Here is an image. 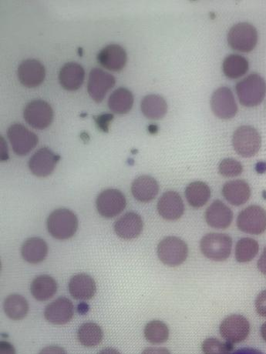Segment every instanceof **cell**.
<instances>
[{
    "label": "cell",
    "instance_id": "6da1fadb",
    "mask_svg": "<svg viewBox=\"0 0 266 354\" xmlns=\"http://www.w3.org/2000/svg\"><path fill=\"white\" fill-rule=\"evenodd\" d=\"M236 92L241 104L254 108L260 104L266 93L265 79L257 73H251L237 83Z\"/></svg>",
    "mask_w": 266,
    "mask_h": 354
},
{
    "label": "cell",
    "instance_id": "7a4b0ae2",
    "mask_svg": "<svg viewBox=\"0 0 266 354\" xmlns=\"http://www.w3.org/2000/svg\"><path fill=\"white\" fill-rule=\"evenodd\" d=\"M77 228V217L75 213L68 209L56 210L50 213L48 219L50 235L59 240L74 237Z\"/></svg>",
    "mask_w": 266,
    "mask_h": 354
},
{
    "label": "cell",
    "instance_id": "3957f363",
    "mask_svg": "<svg viewBox=\"0 0 266 354\" xmlns=\"http://www.w3.org/2000/svg\"><path fill=\"white\" fill-rule=\"evenodd\" d=\"M231 246V238L225 233H209L203 237L200 243L203 255L216 262H225L229 257Z\"/></svg>",
    "mask_w": 266,
    "mask_h": 354
},
{
    "label": "cell",
    "instance_id": "277c9868",
    "mask_svg": "<svg viewBox=\"0 0 266 354\" xmlns=\"http://www.w3.org/2000/svg\"><path fill=\"white\" fill-rule=\"evenodd\" d=\"M158 256L165 265L180 266L188 258L189 246L181 238L165 237L158 246Z\"/></svg>",
    "mask_w": 266,
    "mask_h": 354
},
{
    "label": "cell",
    "instance_id": "5b68a950",
    "mask_svg": "<svg viewBox=\"0 0 266 354\" xmlns=\"http://www.w3.org/2000/svg\"><path fill=\"white\" fill-rule=\"evenodd\" d=\"M232 145L238 155L250 158L256 155L260 150L262 137L252 126H243L235 131Z\"/></svg>",
    "mask_w": 266,
    "mask_h": 354
},
{
    "label": "cell",
    "instance_id": "8992f818",
    "mask_svg": "<svg viewBox=\"0 0 266 354\" xmlns=\"http://www.w3.org/2000/svg\"><path fill=\"white\" fill-rule=\"evenodd\" d=\"M228 42L235 50L249 52L254 50L258 43V32L250 23H239L232 26L228 35Z\"/></svg>",
    "mask_w": 266,
    "mask_h": 354
},
{
    "label": "cell",
    "instance_id": "52a82bcc",
    "mask_svg": "<svg viewBox=\"0 0 266 354\" xmlns=\"http://www.w3.org/2000/svg\"><path fill=\"white\" fill-rule=\"evenodd\" d=\"M238 228L252 235H262L266 230V211L263 207L252 205L239 213Z\"/></svg>",
    "mask_w": 266,
    "mask_h": 354
},
{
    "label": "cell",
    "instance_id": "ba28073f",
    "mask_svg": "<svg viewBox=\"0 0 266 354\" xmlns=\"http://www.w3.org/2000/svg\"><path fill=\"white\" fill-rule=\"evenodd\" d=\"M24 119L32 128L44 130L51 124L53 111L51 106L41 99H35L26 106Z\"/></svg>",
    "mask_w": 266,
    "mask_h": 354
},
{
    "label": "cell",
    "instance_id": "9c48e42d",
    "mask_svg": "<svg viewBox=\"0 0 266 354\" xmlns=\"http://www.w3.org/2000/svg\"><path fill=\"white\" fill-rule=\"evenodd\" d=\"M8 136L13 151L18 156L28 155L35 149L39 142L35 133L22 124H15L10 126Z\"/></svg>",
    "mask_w": 266,
    "mask_h": 354
},
{
    "label": "cell",
    "instance_id": "30bf717a",
    "mask_svg": "<svg viewBox=\"0 0 266 354\" xmlns=\"http://www.w3.org/2000/svg\"><path fill=\"white\" fill-rule=\"evenodd\" d=\"M219 331L226 342L232 344L241 343L249 335L250 324L245 317L232 315L223 320Z\"/></svg>",
    "mask_w": 266,
    "mask_h": 354
},
{
    "label": "cell",
    "instance_id": "8fae6325",
    "mask_svg": "<svg viewBox=\"0 0 266 354\" xmlns=\"http://www.w3.org/2000/svg\"><path fill=\"white\" fill-rule=\"evenodd\" d=\"M96 205L99 215L105 218H113L123 212L127 205V200L121 191L108 189L99 193Z\"/></svg>",
    "mask_w": 266,
    "mask_h": 354
},
{
    "label": "cell",
    "instance_id": "7c38bea8",
    "mask_svg": "<svg viewBox=\"0 0 266 354\" xmlns=\"http://www.w3.org/2000/svg\"><path fill=\"white\" fill-rule=\"evenodd\" d=\"M211 108L214 115L222 119L234 118L238 112L234 93L228 88H219L213 93Z\"/></svg>",
    "mask_w": 266,
    "mask_h": 354
},
{
    "label": "cell",
    "instance_id": "4fadbf2b",
    "mask_svg": "<svg viewBox=\"0 0 266 354\" xmlns=\"http://www.w3.org/2000/svg\"><path fill=\"white\" fill-rule=\"evenodd\" d=\"M116 80L114 76L101 69H93L89 75L88 91L91 97L97 103H102L106 93L114 88Z\"/></svg>",
    "mask_w": 266,
    "mask_h": 354
},
{
    "label": "cell",
    "instance_id": "5bb4252c",
    "mask_svg": "<svg viewBox=\"0 0 266 354\" xmlns=\"http://www.w3.org/2000/svg\"><path fill=\"white\" fill-rule=\"evenodd\" d=\"M61 157L55 155L48 148L37 150L30 158L29 168L32 175L38 177H46L51 175Z\"/></svg>",
    "mask_w": 266,
    "mask_h": 354
},
{
    "label": "cell",
    "instance_id": "9a60e30c",
    "mask_svg": "<svg viewBox=\"0 0 266 354\" xmlns=\"http://www.w3.org/2000/svg\"><path fill=\"white\" fill-rule=\"evenodd\" d=\"M45 77V68L37 59H26L19 66L18 78L26 88H37L44 82Z\"/></svg>",
    "mask_w": 266,
    "mask_h": 354
},
{
    "label": "cell",
    "instance_id": "2e32d148",
    "mask_svg": "<svg viewBox=\"0 0 266 354\" xmlns=\"http://www.w3.org/2000/svg\"><path fill=\"white\" fill-rule=\"evenodd\" d=\"M158 211L160 216L166 220L174 222L180 219L184 212L182 197L175 191L165 192L158 200Z\"/></svg>",
    "mask_w": 266,
    "mask_h": 354
},
{
    "label": "cell",
    "instance_id": "e0dca14e",
    "mask_svg": "<svg viewBox=\"0 0 266 354\" xmlns=\"http://www.w3.org/2000/svg\"><path fill=\"white\" fill-rule=\"evenodd\" d=\"M75 315V306L70 300L59 297L46 307L44 316L50 324L62 325L70 322Z\"/></svg>",
    "mask_w": 266,
    "mask_h": 354
},
{
    "label": "cell",
    "instance_id": "ac0fdd59",
    "mask_svg": "<svg viewBox=\"0 0 266 354\" xmlns=\"http://www.w3.org/2000/svg\"><path fill=\"white\" fill-rule=\"evenodd\" d=\"M127 52L122 46L117 44L105 46L97 55L99 65L106 70L114 72L122 70L127 63Z\"/></svg>",
    "mask_w": 266,
    "mask_h": 354
},
{
    "label": "cell",
    "instance_id": "d6986e66",
    "mask_svg": "<svg viewBox=\"0 0 266 354\" xmlns=\"http://www.w3.org/2000/svg\"><path fill=\"white\" fill-rule=\"evenodd\" d=\"M144 223L141 216L135 212H129L117 220L115 224L116 235L124 239L131 240L141 235Z\"/></svg>",
    "mask_w": 266,
    "mask_h": 354
},
{
    "label": "cell",
    "instance_id": "ffe728a7",
    "mask_svg": "<svg viewBox=\"0 0 266 354\" xmlns=\"http://www.w3.org/2000/svg\"><path fill=\"white\" fill-rule=\"evenodd\" d=\"M234 219V213L221 200H215L205 212V220L212 228H228Z\"/></svg>",
    "mask_w": 266,
    "mask_h": 354
},
{
    "label": "cell",
    "instance_id": "44dd1931",
    "mask_svg": "<svg viewBox=\"0 0 266 354\" xmlns=\"http://www.w3.org/2000/svg\"><path fill=\"white\" fill-rule=\"evenodd\" d=\"M70 295L76 299L89 300L95 297L97 286L95 279L85 273L73 277L68 285Z\"/></svg>",
    "mask_w": 266,
    "mask_h": 354
},
{
    "label": "cell",
    "instance_id": "7402d4cb",
    "mask_svg": "<svg viewBox=\"0 0 266 354\" xmlns=\"http://www.w3.org/2000/svg\"><path fill=\"white\" fill-rule=\"evenodd\" d=\"M159 185L152 177L144 175L137 177L131 185L133 196L139 202L149 203L154 199L158 193Z\"/></svg>",
    "mask_w": 266,
    "mask_h": 354
},
{
    "label": "cell",
    "instance_id": "603a6c76",
    "mask_svg": "<svg viewBox=\"0 0 266 354\" xmlns=\"http://www.w3.org/2000/svg\"><path fill=\"white\" fill-rule=\"evenodd\" d=\"M222 195L231 205L242 206L250 199L251 188L244 180H232L223 186Z\"/></svg>",
    "mask_w": 266,
    "mask_h": 354
},
{
    "label": "cell",
    "instance_id": "cb8c5ba5",
    "mask_svg": "<svg viewBox=\"0 0 266 354\" xmlns=\"http://www.w3.org/2000/svg\"><path fill=\"white\" fill-rule=\"evenodd\" d=\"M84 78L83 66L73 62L65 64L59 75V83L65 90L69 91H75L81 88Z\"/></svg>",
    "mask_w": 266,
    "mask_h": 354
},
{
    "label": "cell",
    "instance_id": "d4e9b609",
    "mask_svg": "<svg viewBox=\"0 0 266 354\" xmlns=\"http://www.w3.org/2000/svg\"><path fill=\"white\" fill-rule=\"evenodd\" d=\"M21 253L26 262L37 264L43 262L48 256V246L43 239L32 237L26 240L22 246Z\"/></svg>",
    "mask_w": 266,
    "mask_h": 354
},
{
    "label": "cell",
    "instance_id": "484cf974",
    "mask_svg": "<svg viewBox=\"0 0 266 354\" xmlns=\"http://www.w3.org/2000/svg\"><path fill=\"white\" fill-rule=\"evenodd\" d=\"M30 291L33 297L39 302H46L55 295L57 291V283L50 276H39L33 279Z\"/></svg>",
    "mask_w": 266,
    "mask_h": 354
},
{
    "label": "cell",
    "instance_id": "4316f807",
    "mask_svg": "<svg viewBox=\"0 0 266 354\" xmlns=\"http://www.w3.org/2000/svg\"><path fill=\"white\" fill-rule=\"evenodd\" d=\"M185 197L191 206L200 208L208 203L211 197L210 187L202 181L191 183L186 187Z\"/></svg>",
    "mask_w": 266,
    "mask_h": 354
},
{
    "label": "cell",
    "instance_id": "83f0119b",
    "mask_svg": "<svg viewBox=\"0 0 266 354\" xmlns=\"http://www.w3.org/2000/svg\"><path fill=\"white\" fill-rule=\"evenodd\" d=\"M141 108L143 115L150 119H162L168 112V104L165 99L155 95L144 97Z\"/></svg>",
    "mask_w": 266,
    "mask_h": 354
},
{
    "label": "cell",
    "instance_id": "f1b7e54d",
    "mask_svg": "<svg viewBox=\"0 0 266 354\" xmlns=\"http://www.w3.org/2000/svg\"><path fill=\"white\" fill-rule=\"evenodd\" d=\"M134 104V96L126 88H119L112 92L109 100V108L116 115H124L128 113Z\"/></svg>",
    "mask_w": 266,
    "mask_h": 354
},
{
    "label": "cell",
    "instance_id": "f546056e",
    "mask_svg": "<svg viewBox=\"0 0 266 354\" xmlns=\"http://www.w3.org/2000/svg\"><path fill=\"white\" fill-rule=\"evenodd\" d=\"M6 315L13 320H21L28 315L29 304L21 295H12L5 299Z\"/></svg>",
    "mask_w": 266,
    "mask_h": 354
},
{
    "label": "cell",
    "instance_id": "4dcf8cb0",
    "mask_svg": "<svg viewBox=\"0 0 266 354\" xmlns=\"http://www.w3.org/2000/svg\"><path fill=\"white\" fill-rule=\"evenodd\" d=\"M249 68L248 60L237 55H231L226 57L222 65L225 75L232 79L244 76L248 72Z\"/></svg>",
    "mask_w": 266,
    "mask_h": 354
},
{
    "label": "cell",
    "instance_id": "1f68e13d",
    "mask_svg": "<svg viewBox=\"0 0 266 354\" xmlns=\"http://www.w3.org/2000/svg\"><path fill=\"white\" fill-rule=\"evenodd\" d=\"M79 342L86 347H93L101 344L103 340V331L95 323H85L77 332Z\"/></svg>",
    "mask_w": 266,
    "mask_h": 354
},
{
    "label": "cell",
    "instance_id": "d6a6232c",
    "mask_svg": "<svg viewBox=\"0 0 266 354\" xmlns=\"http://www.w3.org/2000/svg\"><path fill=\"white\" fill-rule=\"evenodd\" d=\"M144 337L152 344H161L169 338V329L167 325L160 320H152L144 327Z\"/></svg>",
    "mask_w": 266,
    "mask_h": 354
},
{
    "label": "cell",
    "instance_id": "836d02e7",
    "mask_svg": "<svg viewBox=\"0 0 266 354\" xmlns=\"http://www.w3.org/2000/svg\"><path fill=\"white\" fill-rule=\"evenodd\" d=\"M259 250V246L256 239L249 237L238 240L236 246V259L238 263L251 262Z\"/></svg>",
    "mask_w": 266,
    "mask_h": 354
},
{
    "label": "cell",
    "instance_id": "e575fe53",
    "mask_svg": "<svg viewBox=\"0 0 266 354\" xmlns=\"http://www.w3.org/2000/svg\"><path fill=\"white\" fill-rule=\"evenodd\" d=\"M202 349L205 354H231L234 344L223 343L216 338H208L203 342Z\"/></svg>",
    "mask_w": 266,
    "mask_h": 354
},
{
    "label": "cell",
    "instance_id": "d590c367",
    "mask_svg": "<svg viewBox=\"0 0 266 354\" xmlns=\"http://www.w3.org/2000/svg\"><path fill=\"white\" fill-rule=\"evenodd\" d=\"M218 171L225 177H236L242 175L243 166L235 159L227 158L222 160L218 166Z\"/></svg>",
    "mask_w": 266,
    "mask_h": 354
},
{
    "label": "cell",
    "instance_id": "8d00e7d4",
    "mask_svg": "<svg viewBox=\"0 0 266 354\" xmlns=\"http://www.w3.org/2000/svg\"><path fill=\"white\" fill-rule=\"evenodd\" d=\"M94 118L98 129L104 132H108L109 124L114 119V115H111V113H103V115L96 116Z\"/></svg>",
    "mask_w": 266,
    "mask_h": 354
},
{
    "label": "cell",
    "instance_id": "74e56055",
    "mask_svg": "<svg viewBox=\"0 0 266 354\" xmlns=\"http://www.w3.org/2000/svg\"><path fill=\"white\" fill-rule=\"evenodd\" d=\"M255 305L258 315L266 317V291L259 293L256 299Z\"/></svg>",
    "mask_w": 266,
    "mask_h": 354
},
{
    "label": "cell",
    "instance_id": "f35d334b",
    "mask_svg": "<svg viewBox=\"0 0 266 354\" xmlns=\"http://www.w3.org/2000/svg\"><path fill=\"white\" fill-rule=\"evenodd\" d=\"M39 354H68L64 348L57 346H46Z\"/></svg>",
    "mask_w": 266,
    "mask_h": 354
},
{
    "label": "cell",
    "instance_id": "ab89813d",
    "mask_svg": "<svg viewBox=\"0 0 266 354\" xmlns=\"http://www.w3.org/2000/svg\"><path fill=\"white\" fill-rule=\"evenodd\" d=\"M0 354H16L15 346L6 342H2L0 344Z\"/></svg>",
    "mask_w": 266,
    "mask_h": 354
},
{
    "label": "cell",
    "instance_id": "60d3db41",
    "mask_svg": "<svg viewBox=\"0 0 266 354\" xmlns=\"http://www.w3.org/2000/svg\"><path fill=\"white\" fill-rule=\"evenodd\" d=\"M258 269L263 275H266V246L262 253L260 258H259L258 264Z\"/></svg>",
    "mask_w": 266,
    "mask_h": 354
},
{
    "label": "cell",
    "instance_id": "b9f144b4",
    "mask_svg": "<svg viewBox=\"0 0 266 354\" xmlns=\"http://www.w3.org/2000/svg\"><path fill=\"white\" fill-rule=\"evenodd\" d=\"M142 354H171V352L166 348H162V347H149L145 349Z\"/></svg>",
    "mask_w": 266,
    "mask_h": 354
},
{
    "label": "cell",
    "instance_id": "7bdbcfd3",
    "mask_svg": "<svg viewBox=\"0 0 266 354\" xmlns=\"http://www.w3.org/2000/svg\"><path fill=\"white\" fill-rule=\"evenodd\" d=\"M231 354H264L260 351H258L254 348H243L241 350H238L234 353Z\"/></svg>",
    "mask_w": 266,
    "mask_h": 354
},
{
    "label": "cell",
    "instance_id": "ee69618b",
    "mask_svg": "<svg viewBox=\"0 0 266 354\" xmlns=\"http://www.w3.org/2000/svg\"><path fill=\"white\" fill-rule=\"evenodd\" d=\"M1 149H2V160L4 161L6 159H8V150L6 148V143L3 138H1Z\"/></svg>",
    "mask_w": 266,
    "mask_h": 354
},
{
    "label": "cell",
    "instance_id": "f6af8a7d",
    "mask_svg": "<svg viewBox=\"0 0 266 354\" xmlns=\"http://www.w3.org/2000/svg\"><path fill=\"white\" fill-rule=\"evenodd\" d=\"M98 354H121V353L114 348H111V347H109V348L102 350Z\"/></svg>",
    "mask_w": 266,
    "mask_h": 354
},
{
    "label": "cell",
    "instance_id": "bcb514c9",
    "mask_svg": "<svg viewBox=\"0 0 266 354\" xmlns=\"http://www.w3.org/2000/svg\"><path fill=\"white\" fill-rule=\"evenodd\" d=\"M261 335L266 342V322L261 326Z\"/></svg>",
    "mask_w": 266,
    "mask_h": 354
}]
</instances>
